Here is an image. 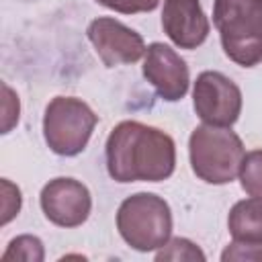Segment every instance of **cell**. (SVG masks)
I'll use <instances>...</instances> for the list:
<instances>
[{
    "instance_id": "4fadbf2b",
    "label": "cell",
    "mask_w": 262,
    "mask_h": 262,
    "mask_svg": "<svg viewBox=\"0 0 262 262\" xmlns=\"http://www.w3.org/2000/svg\"><path fill=\"white\" fill-rule=\"evenodd\" d=\"M237 176H239L242 188L250 196L262 199V149H252L244 154Z\"/></svg>"
},
{
    "instance_id": "2e32d148",
    "label": "cell",
    "mask_w": 262,
    "mask_h": 262,
    "mask_svg": "<svg viewBox=\"0 0 262 262\" xmlns=\"http://www.w3.org/2000/svg\"><path fill=\"white\" fill-rule=\"evenodd\" d=\"M2 133H10V129L18 123V113H20V104H18V96L16 92L2 82Z\"/></svg>"
},
{
    "instance_id": "ba28073f",
    "label": "cell",
    "mask_w": 262,
    "mask_h": 262,
    "mask_svg": "<svg viewBox=\"0 0 262 262\" xmlns=\"http://www.w3.org/2000/svg\"><path fill=\"white\" fill-rule=\"evenodd\" d=\"M41 209L45 217L59 227H78L82 225L92 209V196L86 184L76 178H53L49 180L39 194Z\"/></svg>"
},
{
    "instance_id": "9c48e42d",
    "label": "cell",
    "mask_w": 262,
    "mask_h": 262,
    "mask_svg": "<svg viewBox=\"0 0 262 262\" xmlns=\"http://www.w3.org/2000/svg\"><path fill=\"white\" fill-rule=\"evenodd\" d=\"M143 78L156 88L158 96L176 102L184 98L190 84L186 61L166 43H151L143 55Z\"/></svg>"
},
{
    "instance_id": "277c9868",
    "label": "cell",
    "mask_w": 262,
    "mask_h": 262,
    "mask_svg": "<svg viewBox=\"0 0 262 262\" xmlns=\"http://www.w3.org/2000/svg\"><path fill=\"white\" fill-rule=\"evenodd\" d=\"M117 229L137 252L160 250L172 235L170 205L154 192H135L119 205Z\"/></svg>"
},
{
    "instance_id": "6da1fadb",
    "label": "cell",
    "mask_w": 262,
    "mask_h": 262,
    "mask_svg": "<svg viewBox=\"0 0 262 262\" xmlns=\"http://www.w3.org/2000/svg\"><path fill=\"white\" fill-rule=\"evenodd\" d=\"M174 168V139L158 127L121 121L106 137V170L117 182H160Z\"/></svg>"
},
{
    "instance_id": "9a60e30c",
    "label": "cell",
    "mask_w": 262,
    "mask_h": 262,
    "mask_svg": "<svg viewBox=\"0 0 262 262\" xmlns=\"http://www.w3.org/2000/svg\"><path fill=\"white\" fill-rule=\"evenodd\" d=\"M221 260H250V262H262V244H248V242H231L223 252Z\"/></svg>"
},
{
    "instance_id": "8fae6325",
    "label": "cell",
    "mask_w": 262,
    "mask_h": 262,
    "mask_svg": "<svg viewBox=\"0 0 262 262\" xmlns=\"http://www.w3.org/2000/svg\"><path fill=\"white\" fill-rule=\"evenodd\" d=\"M227 229L235 242L262 244V199L237 201L227 217Z\"/></svg>"
},
{
    "instance_id": "e0dca14e",
    "label": "cell",
    "mask_w": 262,
    "mask_h": 262,
    "mask_svg": "<svg viewBox=\"0 0 262 262\" xmlns=\"http://www.w3.org/2000/svg\"><path fill=\"white\" fill-rule=\"evenodd\" d=\"M20 203H23V196L18 186H14L8 178H2V225H6L12 217L18 215Z\"/></svg>"
},
{
    "instance_id": "30bf717a",
    "label": "cell",
    "mask_w": 262,
    "mask_h": 262,
    "mask_svg": "<svg viewBox=\"0 0 262 262\" xmlns=\"http://www.w3.org/2000/svg\"><path fill=\"white\" fill-rule=\"evenodd\" d=\"M162 27L180 49H196L211 31V23L199 0H164Z\"/></svg>"
},
{
    "instance_id": "3957f363",
    "label": "cell",
    "mask_w": 262,
    "mask_h": 262,
    "mask_svg": "<svg viewBox=\"0 0 262 262\" xmlns=\"http://www.w3.org/2000/svg\"><path fill=\"white\" fill-rule=\"evenodd\" d=\"M244 143L231 127L199 125L188 139L192 172L207 184L231 182L244 160Z\"/></svg>"
},
{
    "instance_id": "52a82bcc",
    "label": "cell",
    "mask_w": 262,
    "mask_h": 262,
    "mask_svg": "<svg viewBox=\"0 0 262 262\" xmlns=\"http://www.w3.org/2000/svg\"><path fill=\"white\" fill-rule=\"evenodd\" d=\"M86 35H88L96 55L100 57V61L106 68L135 63L147 51L143 37L113 16L94 18L88 25Z\"/></svg>"
},
{
    "instance_id": "8992f818",
    "label": "cell",
    "mask_w": 262,
    "mask_h": 262,
    "mask_svg": "<svg viewBox=\"0 0 262 262\" xmlns=\"http://www.w3.org/2000/svg\"><path fill=\"white\" fill-rule=\"evenodd\" d=\"M192 106L205 125L231 127L242 113V90L221 72H201L192 88Z\"/></svg>"
},
{
    "instance_id": "5b68a950",
    "label": "cell",
    "mask_w": 262,
    "mask_h": 262,
    "mask_svg": "<svg viewBox=\"0 0 262 262\" xmlns=\"http://www.w3.org/2000/svg\"><path fill=\"white\" fill-rule=\"evenodd\" d=\"M98 123L94 111L80 98L55 96L43 115V137L57 156H78L88 145Z\"/></svg>"
},
{
    "instance_id": "5bb4252c",
    "label": "cell",
    "mask_w": 262,
    "mask_h": 262,
    "mask_svg": "<svg viewBox=\"0 0 262 262\" xmlns=\"http://www.w3.org/2000/svg\"><path fill=\"white\" fill-rule=\"evenodd\" d=\"M205 252L190 239L186 237H172L168 239L158 252H156V260L162 262V260H186V262H205Z\"/></svg>"
},
{
    "instance_id": "ac0fdd59",
    "label": "cell",
    "mask_w": 262,
    "mask_h": 262,
    "mask_svg": "<svg viewBox=\"0 0 262 262\" xmlns=\"http://www.w3.org/2000/svg\"><path fill=\"white\" fill-rule=\"evenodd\" d=\"M100 6L121 12V14H137V12H151L158 8L160 0H96Z\"/></svg>"
},
{
    "instance_id": "7a4b0ae2",
    "label": "cell",
    "mask_w": 262,
    "mask_h": 262,
    "mask_svg": "<svg viewBox=\"0 0 262 262\" xmlns=\"http://www.w3.org/2000/svg\"><path fill=\"white\" fill-rule=\"evenodd\" d=\"M213 25L231 61L244 68L262 61V0H215Z\"/></svg>"
},
{
    "instance_id": "7c38bea8",
    "label": "cell",
    "mask_w": 262,
    "mask_h": 262,
    "mask_svg": "<svg viewBox=\"0 0 262 262\" xmlns=\"http://www.w3.org/2000/svg\"><path fill=\"white\" fill-rule=\"evenodd\" d=\"M10 260H18V262H43L45 260V250H43V242L37 235H16L14 239H10V244L6 246L4 254H2V262H10Z\"/></svg>"
}]
</instances>
